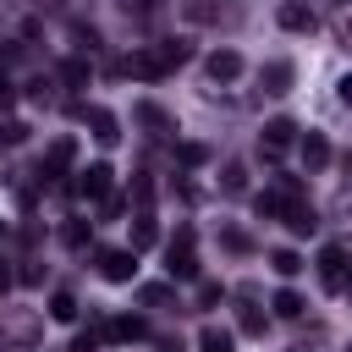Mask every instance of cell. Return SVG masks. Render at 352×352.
Returning <instances> with one entry per match:
<instances>
[{"label":"cell","instance_id":"cell-29","mask_svg":"<svg viewBox=\"0 0 352 352\" xmlns=\"http://www.w3.org/2000/svg\"><path fill=\"white\" fill-rule=\"evenodd\" d=\"M220 242H226L231 253H253V236H248V231H236V226H220Z\"/></svg>","mask_w":352,"mask_h":352},{"label":"cell","instance_id":"cell-22","mask_svg":"<svg viewBox=\"0 0 352 352\" xmlns=\"http://www.w3.org/2000/svg\"><path fill=\"white\" fill-rule=\"evenodd\" d=\"M60 242H66V248H88V242H94V220H66V226H60Z\"/></svg>","mask_w":352,"mask_h":352},{"label":"cell","instance_id":"cell-14","mask_svg":"<svg viewBox=\"0 0 352 352\" xmlns=\"http://www.w3.org/2000/svg\"><path fill=\"white\" fill-rule=\"evenodd\" d=\"M280 220H286V231H292V236H314V231H319V214H314V204H308V198H302V204H292Z\"/></svg>","mask_w":352,"mask_h":352},{"label":"cell","instance_id":"cell-42","mask_svg":"<svg viewBox=\"0 0 352 352\" xmlns=\"http://www.w3.org/2000/svg\"><path fill=\"white\" fill-rule=\"evenodd\" d=\"M0 236H6V220H0Z\"/></svg>","mask_w":352,"mask_h":352},{"label":"cell","instance_id":"cell-8","mask_svg":"<svg viewBox=\"0 0 352 352\" xmlns=\"http://www.w3.org/2000/svg\"><path fill=\"white\" fill-rule=\"evenodd\" d=\"M110 182H116V170H110L104 160H99V165H88V170H77V192H82V198H94V204H99V198H110Z\"/></svg>","mask_w":352,"mask_h":352},{"label":"cell","instance_id":"cell-12","mask_svg":"<svg viewBox=\"0 0 352 352\" xmlns=\"http://www.w3.org/2000/svg\"><path fill=\"white\" fill-rule=\"evenodd\" d=\"M165 270H170V280H198V253L182 248V242H170L165 248Z\"/></svg>","mask_w":352,"mask_h":352},{"label":"cell","instance_id":"cell-38","mask_svg":"<svg viewBox=\"0 0 352 352\" xmlns=\"http://www.w3.org/2000/svg\"><path fill=\"white\" fill-rule=\"evenodd\" d=\"M16 104V88H11V77H0V110H11Z\"/></svg>","mask_w":352,"mask_h":352},{"label":"cell","instance_id":"cell-43","mask_svg":"<svg viewBox=\"0 0 352 352\" xmlns=\"http://www.w3.org/2000/svg\"><path fill=\"white\" fill-rule=\"evenodd\" d=\"M346 170H352V154H346Z\"/></svg>","mask_w":352,"mask_h":352},{"label":"cell","instance_id":"cell-20","mask_svg":"<svg viewBox=\"0 0 352 352\" xmlns=\"http://www.w3.org/2000/svg\"><path fill=\"white\" fill-rule=\"evenodd\" d=\"M104 336L110 341H138V336H148V324L132 319V314H121V319H104Z\"/></svg>","mask_w":352,"mask_h":352},{"label":"cell","instance_id":"cell-35","mask_svg":"<svg viewBox=\"0 0 352 352\" xmlns=\"http://www.w3.org/2000/svg\"><path fill=\"white\" fill-rule=\"evenodd\" d=\"M121 209H126V198H116V192H110V198H99V214H104V220H116Z\"/></svg>","mask_w":352,"mask_h":352},{"label":"cell","instance_id":"cell-6","mask_svg":"<svg viewBox=\"0 0 352 352\" xmlns=\"http://www.w3.org/2000/svg\"><path fill=\"white\" fill-rule=\"evenodd\" d=\"M292 82H297V66H292V60H264V66H258V88H264L270 99H286Z\"/></svg>","mask_w":352,"mask_h":352},{"label":"cell","instance_id":"cell-4","mask_svg":"<svg viewBox=\"0 0 352 352\" xmlns=\"http://www.w3.org/2000/svg\"><path fill=\"white\" fill-rule=\"evenodd\" d=\"M346 270H352V264H346V248H341V242H330V248L319 253V286H324V292H346V286H352V280H346Z\"/></svg>","mask_w":352,"mask_h":352},{"label":"cell","instance_id":"cell-5","mask_svg":"<svg viewBox=\"0 0 352 352\" xmlns=\"http://www.w3.org/2000/svg\"><path fill=\"white\" fill-rule=\"evenodd\" d=\"M292 143H297V121H286V116H275V121L264 126V138H258V154H264V160L275 165V160H280V154H286Z\"/></svg>","mask_w":352,"mask_h":352},{"label":"cell","instance_id":"cell-18","mask_svg":"<svg viewBox=\"0 0 352 352\" xmlns=\"http://www.w3.org/2000/svg\"><path fill=\"white\" fill-rule=\"evenodd\" d=\"M220 192H226V198H242V192H248V165H242V160H226V165H220Z\"/></svg>","mask_w":352,"mask_h":352},{"label":"cell","instance_id":"cell-27","mask_svg":"<svg viewBox=\"0 0 352 352\" xmlns=\"http://www.w3.org/2000/svg\"><path fill=\"white\" fill-rule=\"evenodd\" d=\"M330 28H336V44H341V50H346V55H352V6H341V11H336V22H330Z\"/></svg>","mask_w":352,"mask_h":352},{"label":"cell","instance_id":"cell-26","mask_svg":"<svg viewBox=\"0 0 352 352\" xmlns=\"http://www.w3.org/2000/svg\"><path fill=\"white\" fill-rule=\"evenodd\" d=\"M302 308H308V302H302L297 292H275V314H280V319H302Z\"/></svg>","mask_w":352,"mask_h":352},{"label":"cell","instance_id":"cell-32","mask_svg":"<svg viewBox=\"0 0 352 352\" xmlns=\"http://www.w3.org/2000/svg\"><path fill=\"white\" fill-rule=\"evenodd\" d=\"M132 198L148 209V198H154V182H148V170H138V176H132Z\"/></svg>","mask_w":352,"mask_h":352},{"label":"cell","instance_id":"cell-28","mask_svg":"<svg viewBox=\"0 0 352 352\" xmlns=\"http://www.w3.org/2000/svg\"><path fill=\"white\" fill-rule=\"evenodd\" d=\"M176 160H182L187 170H198V165H209V148H204V143H182V148H176Z\"/></svg>","mask_w":352,"mask_h":352},{"label":"cell","instance_id":"cell-31","mask_svg":"<svg viewBox=\"0 0 352 352\" xmlns=\"http://www.w3.org/2000/svg\"><path fill=\"white\" fill-rule=\"evenodd\" d=\"M60 77H66L72 88H82V82H88V60H66V66H60Z\"/></svg>","mask_w":352,"mask_h":352},{"label":"cell","instance_id":"cell-3","mask_svg":"<svg viewBox=\"0 0 352 352\" xmlns=\"http://www.w3.org/2000/svg\"><path fill=\"white\" fill-rule=\"evenodd\" d=\"M231 16H236L231 0H182V22H192V28H220Z\"/></svg>","mask_w":352,"mask_h":352},{"label":"cell","instance_id":"cell-36","mask_svg":"<svg viewBox=\"0 0 352 352\" xmlns=\"http://www.w3.org/2000/svg\"><path fill=\"white\" fill-rule=\"evenodd\" d=\"M214 302H220V286L204 280V286H198V308H214Z\"/></svg>","mask_w":352,"mask_h":352},{"label":"cell","instance_id":"cell-7","mask_svg":"<svg viewBox=\"0 0 352 352\" xmlns=\"http://www.w3.org/2000/svg\"><path fill=\"white\" fill-rule=\"evenodd\" d=\"M236 302H242V308H236V330H242V336H264L270 319H264V308H253L258 292H253V286H236Z\"/></svg>","mask_w":352,"mask_h":352},{"label":"cell","instance_id":"cell-11","mask_svg":"<svg viewBox=\"0 0 352 352\" xmlns=\"http://www.w3.org/2000/svg\"><path fill=\"white\" fill-rule=\"evenodd\" d=\"M72 160H77V138H55V143H50V154H44V170H38V182L60 176V170H66Z\"/></svg>","mask_w":352,"mask_h":352},{"label":"cell","instance_id":"cell-40","mask_svg":"<svg viewBox=\"0 0 352 352\" xmlns=\"http://www.w3.org/2000/svg\"><path fill=\"white\" fill-rule=\"evenodd\" d=\"M336 88H341V104H352V72H346V77H341Z\"/></svg>","mask_w":352,"mask_h":352},{"label":"cell","instance_id":"cell-25","mask_svg":"<svg viewBox=\"0 0 352 352\" xmlns=\"http://www.w3.org/2000/svg\"><path fill=\"white\" fill-rule=\"evenodd\" d=\"M50 319L72 324V319H77V297H72V292H55V297H50Z\"/></svg>","mask_w":352,"mask_h":352},{"label":"cell","instance_id":"cell-2","mask_svg":"<svg viewBox=\"0 0 352 352\" xmlns=\"http://www.w3.org/2000/svg\"><path fill=\"white\" fill-rule=\"evenodd\" d=\"M94 264H99V275H104L110 286H126V280L138 275V248H99Z\"/></svg>","mask_w":352,"mask_h":352},{"label":"cell","instance_id":"cell-19","mask_svg":"<svg viewBox=\"0 0 352 352\" xmlns=\"http://www.w3.org/2000/svg\"><path fill=\"white\" fill-rule=\"evenodd\" d=\"M126 226H132V248H138V253H143V248H154L160 226H154V214H148V209H138V214H132Z\"/></svg>","mask_w":352,"mask_h":352},{"label":"cell","instance_id":"cell-34","mask_svg":"<svg viewBox=\"0 0 352 352\" xmlns=\"http://www.w3.org/2000/svg\"><path fill=\"white\" fill-rule=\"evenodd\" d=\"M22 138H28L22 121H0V143H22Z\"/></svg>","mask_w":352,"mask_h":352},{"label":"cell","instance_id":"cell-33","mask_svg":"<svg viewBox=\"0 0 352 352\" xmlns=\"http://www.w3.org/2000/svg\"><path fill=\"white\" fill-rule=\"evenodd\" d=\"M16 280H22V286H38V280H44V264H38V258H22Z\"/></svg>","mask_w":352,"mask_h":352},{"label":"cell","instance_id":"cell-23","mask_svg":"<svg viewBox=\"0 0 352 352\" xmlns=\"http://www.w3.org/2000/svg\"><path fill=\"white\" fill-rule=\"evenodd\" d=\"M138 302H143V308H170L176 292H170L165 280H154V286H138Z\"/></svg>","mask_w":352,"mask_h":352},{"label":"cell","instance_id":"cell-15","mask_svg":"<svg viewBox=\"0 0 352 352\" xmlns=\"http://www.w3.org/2000/svg\"><path fill=\"white\" fill-rule=\"evenodd\" d=\"M297 148H302V165H308V170H324V165H330V138H324V132H308Z\"/></svg>","mask_w":352,"mask_h":352},{"label":"cell","instance_id":"cell-30","mask_svg":"<svg viewBox=\"0 0 352 352\" xmlns=\"http://www.w3.org/2000/svg\"><path fill=\"white\" fill-rule=\"evenodd\" d=\"M104 341H110V336H104V324H99V330H88V336H77V341H72V352H99Z\"/></svg>","mask_w":352,"mask_h":352},{"label":"cell","instance_id":"cell-13","mask_svg":"<svg viewBox=\"0 0 352 352\" xmlns=\"http://www.w3.org/2000/svg\"><path fill=\"white\" fill-rule=\"evenodd\" d=\"M88 126H94V138L110 148V143H121V121L104 110V104H88Z\"/></svg>","mask_w":352,"mask_h":352},{"label":"cell","instance_id":"cell-16","mask_svg":"<svg viewBox=\"0 0 352 352\" xmlns=\"http://www.w3.org/2000/svg\"><path fill=\"white\" fill-rule=\"evenodd\" d=\"M6 341H22V346H33L38 341V319L33 314H6V330H0Z\"/></svg>","mask_w":352,"mask_h":352},{"label":"cell","instance_id":"cell-24","mask_svg":"<svg viewBox=\"0 0 352 352\" xmlns=\"http://www.w3.org/2000/svg\"><path fill=\"white\" fill-rule=\"evenodd\" d=\"M270 270H275V275H286V280H292V275H302V258H297V253H292V248H275V253H270Z\"/></svg>","mask_w":352,"mask_h":352},{"label":"cell","instance_id":"cell-39","mask_svg":"<svg viewBox=\"0 0 352 352\" xmlns=\"http://www.w3.org/2000/svg\"><path fill=\"white\" fill-rule=\"evenodd\" d=\"M11 280H16V270H6V264H0V297L11 292Z\"/></svg>","mask_w":352,"mask_h":352},{"label":"cell","instance_id":"cell-17","mask_svg":"<svg viewBox=\"0 0 352 352\" xmlns=\"http://www.w3.org/2000/svg\"><path fill=\"white\" fill-rule=\"evenodd\" d=\"M132 116H138V121L148 126V138H170V132H176V121H170V116H165L160 104H138Z\"/></svg>","mask_w":352,"mask_h":352},{"label":"cell","instance_id":"cell-10","mask_svg":"<svg viewBox=\"0 0 352 352\" xmlns=\"http://www.w3.org/2000/svg\"><path fill=\"white\" fill-rule=\"evenodd\" d=\"M204 72H209V82H236V77H242V55H236V50H214V55L204 60Z\"/></svg>","mask_w":352,"mask_h":352},{"label":"cell","instance_id":"cell-41","mask_svg":"<svg viewBox=\"0 0 352 352\" xmlns=\"http://www.w3.org/2000/svg\"><path fill=\"white\" fill-rule=\"evenodd\" d=\"M38 6H60V0H38Z\"/></svg>","mask_w":352,"mask_h":352},{"label":"cell","instance_id":"cell-1","mask_svg":"<svg viewBox=\"0 0 352 352\" xmlns=\"http://www.w3.org/2000/svg\"><path fill=\"white\" fill-rule=\"evenodd\" d=\"M187 55H192L187 38H160V44H138L116 72H126V77H138V82H160V77H170Z\"/></svg>","mask_w":352,"mask_h":352},{"label":"cell","instance_id":"cell-21","mask_svg":"<svg viewBox=\"0 0 352 352\" xmlns=\"http://www.w3.org/2000/svg\"><path fill=\"white\" fill-rule=\"evenodd\" d=\"M198 352H236V336L220 330V324H204L198 330Z\"/></svg>","mask_w":352,"mask_h":352},{"label":"cell","instance_id":"cell-9","mask_svg":"<svg viewBox=\"0 0 352 352\" xmlns=\"http://www.w3.org/2000/svg\"><path fill=\"white\" fill-rule=\"evenodd\" d=\"M275 22H280L286 33H314V28H319V16H314V6H302V0H286V6L275 11Z\"/></svg>","mask_w":352,"mask_h":352},{"label":"cell","instance_id":"cell-37","mask_svg":"<svg viewBox=\"0 0 352 352\" xmlns=\"http://www.w3.org/2000/svg\"><path fill=\"white\" fill-rule=\"evenodd\" d=\"M154 352H187V346H182V336H160V341H154Z\"/></svg>","mask_w":352,"mask_h":352},{"label":"cell","instance_id":"cell-44","mask_svg":"<svg viewBox=\"0 0 352 352\" xmlns=\"http://www.w3.org/2000/svg\"><path fill=\"white\" fill-rule=\"evenodd\" d=\"M346 352H352V346H346Z\"/></svg>","mask_w":352,"mask_h":352}]
</instances>
